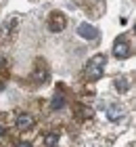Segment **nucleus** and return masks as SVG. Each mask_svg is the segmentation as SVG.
Segmentation results:
<instances>
[{"mask_svg":"<svg viewBox=\"0 0 136 147\" xmlns=\"http://www.w3.org/2000/svg\"><path fill=\"white\" fill-rule=\"evenodd\" d=\"M105 67H107V59H105V55H94L90 61L86 63V67H84V76H86V80H98L100 76L105 74Z\"/></svg>","mask_w":136,"mask_h":147,"instance_id":"nucleus-1","label":"nucleus"},{"mask_svg":"<svg viewBox=\"0 0 136 147\" xmlns=\"http://www.w3.org/2000/svg\"><path fill=\"white\" fill-rule=\"evenodd\" d=\"M111 53H113V57H117V59H128V57L132 55V44L128 42L126 36H119V38L113 42Z\"/></svg>","mask_w":136,"mask_h":147,"instance_id":"nucleus-2","label":"nucleus"},{"mask_svg":"<svg viewBox=\"0 0 136 147\" xmlns=\"http://www.w3.org/2000/svg\"><path fill=\"white\" fill-rule=\"evenodd\" d=\"M65 25H67L65 15L61 11H52L50 17H48V28H50V32H63Z\"/></svg>","mask_w":136,"mask_h":147,"instance_id":"nucleus-3","label":"nucleus"},{"mask_svg":"<svg viewBox=\"0 0 136 147\" xmlns=\"http://www.w3.org/2000/svg\"><path fill=\"white\" fill-rule=\"evenodd\" d=\"M15 126L19 130H29L31 126H33V118H31V113H27V111H19L17 116H15Z\"/></svg>","mask_w":136,"mask_h":147,"instance_id":"nucleus-4","label":"nucleus"},{"mask_svg":"<svg viewBox=\"0 0 136 147\" xmlns=\"http://www.w3.org/2000/svg\"><path fill=\"white\" fill-rule=\"evenodd\" d=\"M78 36L84 38V40H96L98 32H96V28H92L90 23H80L78 25Z\"/></svg>","mask_w":136,"mask_h":147,"instance_id":"nucleus-5","label":"nucleus"},{"mask_svg":"<svg viewBox=\"0 0 136 147\" xmlns=\"http://www.w3.org/2000/svg\"><path fill=\"white\" fill-rule=\"evenodd\" d=\"M31 78H33V82H36V84H44L46 80H48V69L42 67V65H38V67L33 69Z\"/></svg>","mask_w":136,"mask_h":147,"instance_id":"nucleus-6","label":"nucleus"},{"mask_svg":"<svg viewBox=\"0 0 136 147\" xmlns=\"http://www.w3.org/2000/svg\"><path fill=\"white\" fill-rule=\"evenodd\" d=\"M121 116H124V111H121V107H119V105H109V107H107V118L111 120V122L119 120Z\"/></svg>","mask_w":136,"mask_h":147,"instance_id":"nucleus-7","label":"nucleus"},{"mask_svg":"<svg viewBox=\"0 0 136 147\" xmlns=\"http://www.w3.org/2000/svg\"><path fill=\"white\" fill-rule=\"evenodd\" d=\"M59 143V132H46L44 135V145L46 147H57Z\"/></svg>","mask_w":136,"mask_h":147,"instance_id":"nucleus-8","label":"nucleus"},{"mask_svg":"<svg viewBox=\"0 0 136 147\" xmlns=\"http://www.w3.org/2000/svg\"><path fill=\"white\" fill-rule=\"evenodd\" d=\"M63 105H65V97H63V95H54V97H52V101H50V109H52V111H59Z\"/></svg>","mask_w":136,"mask_h":147,"instance_id":"nucleus-9","label":"nucleus"},{"mask_svg":"<svg viewBox=\"0 0 136 147\" xmlns=\"http://www.w3.org/2000/svg\"><path fill=\"white\" fill-rule=\"evenodd\" d=\"M117 88H119V90H126V88H128V80H126V78H119V80H117Z\"/></svg>","mask_w":136,"mask_h":147,"instance_id":"nucleus-10","label":"nucleus"},{"mask_svg":"<svg viewBox=\"0 0 136 147\" xmlns=\"http://www.w3.org/2000/svg\"><path fill=\"white\" fill-rule=\"evenodd\" d=\"M17 147H31V145H29V143H25V141H21V143H19Z\"/></svg>","mask_w":136,"mask_h":147,"instance_id":"nucleus-11","label":"nucleus"},{"mask_svg":"<svg viewBox=\"0 0 136 147\" xmlns=\"http://www.w3.org/2000/svg\"><path fill=\"white\" fill-rule=\"evenodd\" d=\"M4 132H6V130L2 128V126H0V137H2V135H4Z\"/></svg>","mask_w":136,"mask_h":147,"instance_id":"nucleus-12","label":"nucleus"}]
</instances>
